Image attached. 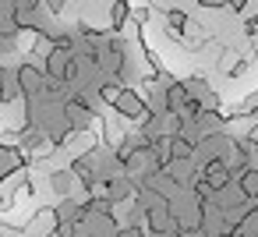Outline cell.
<instances>
[{"mask_svg":"<svg viewBox=\"0 0 258 237\" xmlns=\"http://www.w3.org/2000/svg\"><path fill=\"white\" fill-rule=\"evenodd\" d=\"M18 85H22L25 96H39V92H43V75L25 64V68H18Z\"/></svg>","mask_w":258,"mask_h":237,"instance_id":"6da1fadb","label":"cell"},{"mask_svg":"<svg viewBox=\"0 0 258 237\" xmlns=\"http://www.w3.org/2000/svg\"><path fill=\"white\" fill-rule=\"evenodd\" d=\"M50 181H53V191L68 198V195H71V181H75V173H68V170H57Z\"/></svg>","mask_w":258,"mask_h":237,"instance_id":"7a4b0ae2","label":"cell"}]
</instances>
